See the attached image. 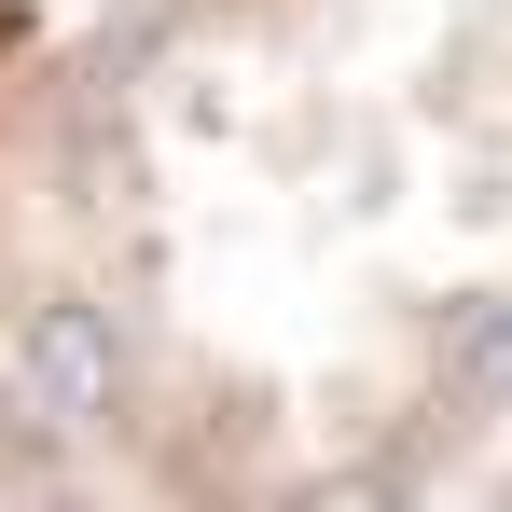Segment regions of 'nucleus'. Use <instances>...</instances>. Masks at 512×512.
<instances>
[{"label":"nucleus","mask_w":512,"mask_h":512,"mask_svg":"<svg viewBox=\"0 0 512 512\" xmlns=\"http://www.w3.org/2000/svg\"><path fill=\"white\" fill-rule=\"evenodd\" d=\"M14 360H28V388H42V416H56V429L111 416V388H125V346H111V305H28V333H14Z\"/></svg>","instance_id":"f257e3e1"},{"label":"nucleus","mask_w":512,"mask_h":512,"mask_svg":"<svg viewBox=\"0 0 512 512\" xmlns=\"http://www.w3.org/2000/svg\"><path fill=\"white\" fill-rule=\"evenodd\" d=\"M443 388H457V402H512V291L485 305V319H471V333H457V360H443Z\"/></svg>","instance_id":"f03ea898"}]
</instances>
